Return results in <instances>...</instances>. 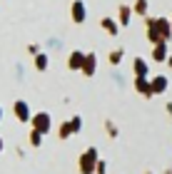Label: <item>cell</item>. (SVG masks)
Segmentation results:
<instances>
[{
  "instance_id": "obj_1",
  "label": "cell",
  "mask_w": 172,
  "mask_h": 174,
  "mask_svg": "<svg viewBox=\"0 0 172 174\" xmlns=\"http://www.w3.org/2000/svg\"><path fill=\"white\" fill-rule=\"evenodd\" d=\"M75 20H82V5H75Z\"/></svg>"
}]
</instances>
